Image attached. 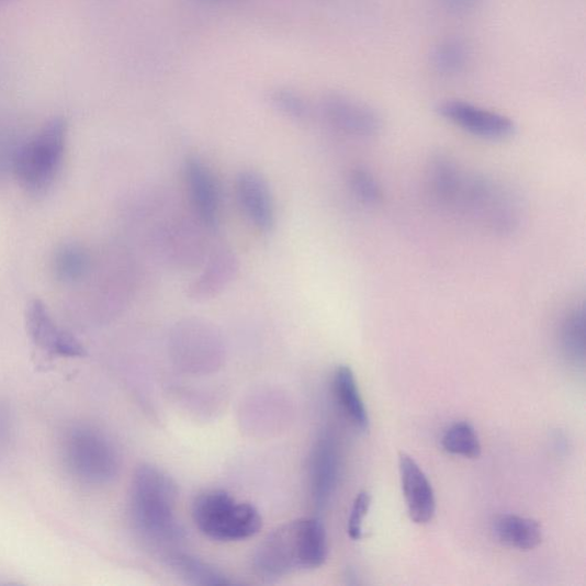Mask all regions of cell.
Here are the masks:
<instances>
[{
  "label": "cell",
  "mask_w": 586,
  "mask_h": 586,
  "mask_svg": "<svg viewBox=\"0 0 586 586\" xmlns=\"http://www.w3.org/2000/svg\"><path fill=\"white\" fill-rule=\"evenodd\" d=\"M328 557L327 531L322 521L304 518L288 522L263 540L253 556L255 572L264 579L322 567Z\"/></svg>",
  "instance_id": "obj_1"
},
{
  "label": "cell",
  "mask_w": 586,
  "mask_h": 586,
  "mask_svg": "<svg viewBox=\"0 0 586 586\" xmlns=\"http://www.w3.org/2000/svg\"><path fill=\"white\" fill-rule=\"evenodd\" d=\"M177 487L172 478L150 465L142 466L133 477L131 514L146 538L172 543L182 538L176 516Z\"/></svg>",
  "instance_id": "obj_2"
},
{
  "label": "cell",
  "mask_w": 586,
  "mask_h": 586,
  "mask_svg": "<svg viewBox=\"0 0 586 586\" xmlns=\"http://www.w3.org/2000/svg\"><path fill=\"white\" fill-rule=\"evenodd\" d=\"M67 123L53 119L23 145L14 159L15 176L25 191L41 195L57 179L66 149Z\"/></svg>",
  "instance_id": "obj_3"
},
{
  "label": "cell",
  "mask_w": 586,
  "mask_h": 586,
  "mask_svg": "<svg viewBox=\"0 0 586 586\" xmlns=\"http://www.w3.org/2000/svg\"><path fill=\"white\" fill-rule=\"evenodd\" d=\"M193 519L205 537L221 542L250 539L262 527L253 505L238 502L224 491H209L196 497Z\"/></svg>",
  "instance_id": "obj_4"
},
{
  "label": "cell",
  "mask_w": 586,
  "mask_h": 586,
  "mask_svg": "<svg viewBox=\"0 0 586 586\" xmlns=\"http://www.w3.org/2000/svg\"><path fill=\"white\" fill-rule=\"evenodd\" d=\"M450 207L499 234L515 232L520 223L516 198L496 181L482 176L464 173Z\"/></svg>",
  "instance_id": "obj_5"
},
{
  "label": "cell",
  "mask_w": 586,
  "mask_h": 586,
  "mask_svg": "<svg viewBox=\"0 0 586 586\" xmlns=\"http://www.w3.org/2000/svg\"><path fill=\"white\" fill-rule=\"evenodd\" d=\"M65 460L71 473L90 485H104L119 472V458L112 443L99 432L74 429L65 441Z\"/></svg>",
  "instance_id": "obj_6"
},
{
  "label": "cell",
  "mask_w": 586,
  "mask_h": 586,
  "mask_svg": "<svg viewBox=\"0 0 586 586\" xmlns=\"http://www.w3.org/2000/svg\"><path fill=\"white\" fill-rule=\"evenodd\" d=\"M438 114L447 122L477 138L505 140L516 133V123L508 116L458 99H448L437 106Z\"/></svg>",
  "instance_id": "obj_7"
},
{
  "label": "cell",
  "mask_w": 586,
  "mask_h": 586,
  "mask_svg": "<svg viewBox=\"0 0 586 586\" xmlns=\"http://www.w3.org/2000/svg\"><path fill=\"white\" fill-rule=\"evenodd\" d=\"M322 109L327 123L346 136L372 138L383 126L381 115L372 106L349 95L329 94Z\"/></svg>",
  "instance_id": "obj_8"
},
{
  "label": "cell",
  "mask_w": 586,
  "mask_h": 586,
  "mask_svg": "<svg viewBox=\"0 0 586 586\" xmlns=\"http://www.w3.org/2000/svg\"><path fill=\"white\" fill-rule=\"evenodd\" d=\"M26 330L40 349L66 358H83L84 346L72 335L59 329L43 302L34 300L25 312Z\"/></svg>",
  "instance_id": "obj_9"
},
{
  "label": "cell",
  "mask_w": 586,
  "mask_h": 586,
  "mask_svg": "<svg viewBox=\"0 0 586 586\" xmlns=\"http://www.w3.org/2000/svg\"><path fill=\"white\" fill-rule=\"evenodd\" d=\"M184 180L199 221L215 229L219 223L221 192L216 177L198 157L185 161Z\"/></svg>",
  "instance_id": "obj_10"
},
{
  "label": "cell",
  "mask_w": 586,
  "mask_h": 586,
  "mask_svg": "<svg viewBox=\"0 0 586 586\" xmlns=\"http://www.w3.org/2000/svg\"><path fill=\"white\" fill-rule=\"evenodd\" d=\"M236 195L249 222L262 233L275 224V210L269 182L255 171H244L236 178Z\"/></svg>",
  "instance_id": "obj_11"
},
{
  "label": "cell",
  "mask_w": 586,
  "mask_h": 586,
  "mask_svg": "<svg viewBox=\"0 0 586 586\" xmlns=\"http://www.w3.org/2000/svg\"><path fill=\"white\" fill-rule=\"evenodd\" d=\"M398 471L410 519L418 525L429 523L435 518L437 502L428 476L407 454H399Z\"/></svg>",
  "instance_id": "obj_12"
},
{
  "label": "cell",
  "mask_w": 586,
  "mask_h": 586,
  "mask_svg": "<svg viewBox=\"0 0 586 586\" xmlns=\"http://www.w3.org/2000/svg\"><path fill=\"white\" fill-rule=\"evenodd\" d=\"M238 269V259L232 250L216 249L209 257L204 270L190 285V298L199 303L216 298L234 281Z\"/></svg>",
  "instance_id": "obj_13"
},
{
  "label": "cell",
  "mask_w": 586,
  "mask_h": 586,
  "mask_svg": "<svg viewBox=\"0 0 586 586\" xmlns=\"http://www.w3.org/2000/svg\"><path fill=\"white\" fill-rule=\"evenodd\" d=\"M338 452L334 439L325 436L318 439L312 457L311 484L315 505L324 508L337 484Z\"/></svg>",
  "instance_id": "obj_14"
},
{
  "label": "cell",
  "mask_w": 586,
  "mask_h": 586,
  "mask_svg": "<svg viewBox=\"0 0 586 586\" xmlns=\"http://www.w3.org/2000/svg\"><path fill=\"white\" fill-rule=\"evenodd\" d=\"M333 391L336 402L346 418L361 433L370 430L368 410L357 384L353 371L348 365L336 369L333 380Z\"/></svg>",
  "instance_id": "obj_15"
},
{
  "label": "cell",
  "mask_w": 586,
  "mask_h": 586,
  "mask_svg": "<svg viewBox=\"0 0 586 586\" xmlns=\"http://www.w3.org/2000/svg\"><path fill=\"white\" fill-rule=\"evenodd\" d=\"M494 534L502 544L520 551L534 550L543 540L542 527L538 521L516 515L497 517Z\"/></svg>",
  "instance_id": "obj_16"
},
{
  "label": "cell",
  "mask_w": 586,
  "mask_h": 586,
  "mask_svg": "<svg viewBox=\"0 0 586 586\" xmlns=\"http://www.w3.org/2000/svg\"><path fill=\"white\" fill-rule=\"evenodd\" d=\"M471 58L469 44L458 37L438 42L430 53L433 70L443 77H458L464 74L471 64Z\"/></svg>",
  "instance_id": "obj_17"
},
{
  "label": "cell",
  "mask_w": 586,
  "mask_h": 586,
  "mask_svg": "<svg viewBox=\"0 0 586 586\" xmlns=\"http://www.w3.org/2000/svg\"><path fill=\"white\" fill-rule=\"evenodd\" d=\"M464 172L455 161L446 155H438L431 161L429 181L431 193L443 206L450 207L458 194Z\"/></svg>",
  "instance_id": "obj_18"
},
{
  "label": "cell",
  "mask_w": 586,
  "mask_h": 586,
  "mask_svg": "<svg viewBox=\"0 0 586 586\" xmlns=\"http://www.w3.org/2000/svg\"><path fill=\"white\" fill-rule=\"evenodd\" d=\"M561 345L566 358L575 365L585 362V313L583 306L573 308L561 327Z\"/></svg>",
  "instance_id": "obj_19"
},
{
  "label": "cell",
  "mask_w": 586,
  "mask_h": 586,
  "mask_svg": "<svg viewBox=\"0 0 586 586\" xmlns=\"http://www.w3.org/2000/svg\"><path fill=\"white\" fill-rule=\"evenodd\" d=\"M442 448L448 454L464 459H477L482 455V443L470 422L458 421L449 426L442 436Z\"/></svg>",
  "instance_id": "obj_20"
},
{
  "label": "cell",
  "mask_w": 586,
  "mask_h": 586,
  "mask_svg": "<svg viewBox=\"0 0 586 586\" xmlns=\"http://www.w3.org/2000/svg\"><path fill=\"white\" fill-rule=\"evenodd\" d=\"M172 568L185 581L195 585H227L230 582L218 571L188 554L177 553L170 557Z\"/></svg>",
  "instance_id": "obj_21"
},
{
  "label": "cell",
  "mask_w": 586,
  "mask_h": 586,
  "mask_svg": "<svg viewBox=\"0 0 586 586\" xmlns=\"http://www.w3.org/2000/svg\"><path fill=\"white\" fill-rule=\"evenodd\" d=\"M89 268V255L83 248L75 245L61 247L53 261L57 278L65 282L81 280L88 273Z\"/></svg>",
  "instance_id": "obj_22"
},
{
  "label": "cell",
  "mask_w": 586,
  "mask_h": 586,
  "mask_svg": "<svg viewBox=\"0 0 586 586\" xmlns=\"http://www.w3.org/2000/svg\"><path fill=\"white\" fill-rule=\"evenodd\" d=\"M349 182L353 195L362 204L379 205L383 201L382 185L368 169H354L350 174Z\"/></svg>",
  "instance_id": "obj_23"
},
{
  "label": "cell",
  "mask_w": 586,
  "mask_h": 586,
  "mask_svg": "<svg viewBox=\"0 0 586 586\" xmlns=\"http://www.w3.org/2000/svg\"><path fill=\"white\" fill-rule=\"evenodd\" d=\"M277 109L286 116L303 121L308 117V105L297 94L289 91H278L273 95Z\"/></svg>",
  "instance_id": "obj_24"
},
{
  "label": "cell",
  "mask_w": 586,
  "mask_h": 586,
  "mask_svg": "<svg viewBox=\"0 0 586 586\" xmlns=\"http://www.w3.org/2000/svg\"><path fill=\"white\" fill-rule=\"evenodd\" d=\"M371 495L368 492H361L356 497L353 508L349 519L348 531L352 540L359 541L362 539L363 520L370 509Z\"/></svg>",
  "instance_id": "obj_25"
},
{
  "label": "cell",
  "mask_w": 586,
  "mask_h": 586,
  "mask_svg": "<svg viewBox=\"0 0 586 586\" xmlns=\"http://www.w3.org/2000/svg\"><path fill=\"white\" fill-rule=\"evenodd\" d=\"M440 8L452 16H465L481 9L485 0H437Z\"/></svg>",
  "instance_id": "obj_26"
},
{
  "label": "cell",
  "mask_w": 586,
  "mask_h": 586,
  "mask_svg": "<svg viewBox=\"0 0 586 586\" xmlns=\"http://www.w3.org/2000/svg\"><path fill=\"white\" fill-rule=\"evenodd\" d=\"M10 417L8 412L0 406V446H2L9 436Z\"/></svg>",
  "instance_id": "obj_27"
},
{
  "label": "cell",
  "mask_w": 586,
  "mask_h": 586,
  "mask_svg": "<svg viewBox=\"0 0 586 586\" xmlns=\"http://www.w3.org/2000/svg\"><path fill=\"white\" fill-rule=\"evenodd\" d=\"M11 0H0V7L8 4Z\"/></svg>",
  "instance_id": "obj_28"
}]
</instances>
